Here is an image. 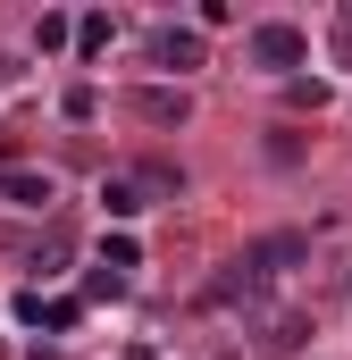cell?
Segmentation results:
<instances>
[{
    "instance_id": "cell-1",
    "label": "cell",
    "mask_w": 352,
    "mask_h": 360,
    "mask_svg": "<svg viewBox=\"0 0 352 360\" xmlns=\"http://www.w3.org/2000/svg\"><path fill=\"white\" fill-rule=\"evenodd\" d=\"M302 59H310V34H302V25H285V17L252 25V68H268V76H294Z\"/></svg>"
},
{
    "instance_id": "cell-2",
    "label": "cell",
    "mask_w": 352,
    "mask_h": 360,
    "mask_svg": "<svg viewBox=\"0 0 352 360\" xmlns=\"http://www.w3.org/2000/svg\"><path fill=\"white\" fill-rule=\"evenodd\" d=\"M302 335H310V319H302V310H260V319H252L260 360H294V352H302Z\"/></svg>"
},
{
    "instance_id": "cell-3",
    "label": "cell",
    "mask_w": 352,
    "mask_h": 360,
    "mask_svg": "<svg viewBox=\"0 0 352 360\" xmlns=\"http://www.w3.org/2000/svg\"><path fill=\"white\" fill-rule=\"evenodd\" d=\"M244 260H252V269H260V285H268V276H285L294 260H310V235H260Z\"/></svg>"
},
{
    "instance_id": "cell-4",
    "label": "cell",
    "mask_w": 352,
    "mask_h": 360,
    "mask_svg": "<svg viewBox=\"0 0 352 360\" xmlns=\"http://www.w3.org/2000/svg\"><path fill=\"white\" fill-rule=\"evenodd\" d=\"M134 117H143V126H184L193 101H184V84H143L134 92Z\"/></svg>"
},
{
    "instance_id": "cell-5",
    "label": "cell",
    "mask_w": 352,
    "mask_h": 360,
    "mask_svg": "<svg viewBox=\"0 0 352 360\" xmlns=\"http://www.w3.org/2000/svg\"><path fill=\"white\" fill-rule=\"evenodd\" d=\"M252 293H260V269H252V260H227V269L201 285V302H210V310H227V302H252Z\"/></svg>"
},
{
    "instance_id": "cell-6",
    "label": "cell",
    "mask_w": 352,
    "mask_h": 360,
    "mask_svg": "<svg viewBox=\"0 0 352 360\" xmlns=\"http://www.w3.org/2000/svg\"><path fill=\"white\" fill-rule=\"evenodd\" d=\"M151 59L176 68V76H184V68H201V34H193V25H160V34H151Z\"/></svg>"
},
{
    "instance_id": "cell-7",
    "label": "cell",
    "mask_w": 352,
    "mask_h": 360,
    "mask_svg": "<svg viewBox=\"0 0 352 360\" xmlns=\"http://www.w3.org/2000/svg\"><path fill=\"white\" fill-rule=\"evenodd\" d=\"M0 201L8 210H51V176L42 168H0Z\"/></svg>"
},
{
    "instance_id": "cell-8",
    "label": "cell",
    "mask_w": 352,
    "mask_h": 360,
    "mask_svg": "<svg viewBox=\"0 0 352 360\" xmlns=\"http://www.w3.org/2000/svg\"><path fill=\"white\" fill-rule=\"evenodd\" d=\"M101 210H109V218H143L151 201H143V184H134V176H101Z\"/></svg>"
},
{
    "instance_id": "cell-9",
    "label": "cell",
    "mask_w": 352,
    "mask_h": 360,
    "mask_svg": "<svg viewBox=\"0 0 352 360\" xmlns=\"http://www.w3.org/2000/svg\"><path fill=\"white\" fill-rule=\"evenodd\" d=\"M76 42V25L59 17V8H42V25H34V51H68Z\"/></svg>"
},
{
    "instance_id": "cell-10",
    "label": "cell",
    "mask_w": 352,
    "mask_h": 360,
    "mask_svg": "<svg viewBox=\"0 0 352 360\" xmlns=\"http://www.w3.org/2000/svg\"><path fill=\"white\" fill-rule=\"evenodd\" d=\"M101 269H109V276L143 269V243H134V235H109V252H101Z\"/></svg>"
},
{
    "instance_id": "cell-11",
    "label": "cell",
    "mask_w": 352,
    "mask_h": 360,
    "mask_svg": "<svg viewBox=\"0 0 352 360\" xmlns=\"http://www.w3.org/2000/svg\"><path fill=\"white\" fill-rule=\"evenodd\" d=\"M109 34H118L109 17H76V51H84V59H92V51H109Z\"/></svg>"
},
{
    "instance_id": "cell-12",
    "label": "cell",
    "mask_w": 352,
    "mask_h": 360,
    "mask_svg": "<svg viewBox=\"0 0 352 360\" xmlns=\"http://www.w3.org/2000/svg\"><path fill=\"white\" fill-rule=\"evenodd\" d=\"M126 360H160V352H126Z\"/></svg>"
}]
</instances>
